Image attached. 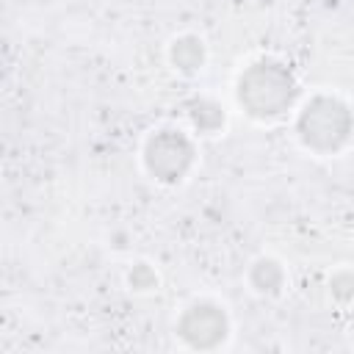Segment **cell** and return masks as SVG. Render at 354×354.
Here are the masks:
<instances>
[{
	"label": "cell",
	"instance_id": "6da1fadb",
	"mask_svg": "<svg viewBox=\"0 0 354 354\" xmlns=\"http://www.w3.org/2000/svg\"><path fill=\"white\" fill-rule=\"evenodd\" d=\"M296 94V77L277 61H257L238 80V102L257 119H274L285 113L293 105Z\"/></svg>",
	"mask_w": 354,
	"mask_h": 354
},
{
	"label": "cell",
	"instance_id": "7a4b0ae2",
	"mask_svg": "<svg viewBox=\"0 0 354 354\" xmlns=\"http://www.w3.org/2000/svg\"><path fill=\"white\" fill-rule=\"evenodd\" d=\"M299 138L315 149V152H335L340 149L351 130H354V116L348 105H343L335 97H315L304 105L296 122Z\"/></svg>",
	"mask_w": 354,
	"mask_h": 354
},
{
	"label": "cell",
	"instance_id": "3957f363",
	"mask_svg": "<svg viewBox=\"0 0 354 354\" xmlns=\"http://www.w3.org/2000/svg\"><path fill=\"white\" fill-rule=\"evenodd\" d=\"M144 163L160 183H177L194 163V144L180 130H158L144 147Z\"/></svg>",
	"mask_w": 354,
	"mask_h": 354
},
{
	"label": "cell",
	"instance_id": "277c9868",
	"mask_svg": "<svg viewBox=\"0 0 354 354\" xmlns=\"http://www.w3.org/2000/svg\"><path fill=\"white\" fill-rule=\"evenodd\" d=\"M177 332L191 348H202V351L216 348L227 337V315L221 307L210 301H199V304H191L180 315Z\"/></svg>",
	"mask_w": 354,
	"mask_h": 354
},
{
	"label": "cell",
	"instance_id": "5b68a950",
	"mask_svg": "<svg viewBox=\"0 0 354 354\" xmlns=\"http://www.w3.org/2000/svg\"><path fill=\"white\" fill-rule=\"evenodd\" d=\"M205 61V44L196 36H180L171 44V64L180 72H196Z\"/></svg>",
	"mask_w": 354,
	"mask_h": 354
},
{
	"label": "cell",
	"instance_id": "8992f818",
	"mask_svg": "<svg viewBox=\"0 0 354 354\" xmlns=\"http://www.w3.org/2000/svg\"><path fill=\"white\" fill-rule=\"evenodd\" d=\"M249 282H252V288L260 290V293H277V290L282 288V282H285V274H282V268H279L277 260L263 257V260H257V263L252 266Z\"/></svg>",
	"mask_w": 354,
	"mask_h": 354
},
{
	"label": "cell",
	"instance_id": "52a82bcc",
	"mask_svg": "<svg viewBox=\"0 0 354 354\" xmlns=\"http://www.w3.org/2000/svg\"><path fill=\"white\" fill-rule=\"evenodd\" d=\"M188 116L199 133H216L224 124V111L213 100H205V97L188 102Z\"/></svg>",
	"mask_w": 354,
	"mask_h": 354
},
{
	"label": "cell",
	"instance_id": "ba28073f",
	"mask_svg": "<svg viewBox=\"0 0 354 354\" xmlns=\"http://www.w3.org/2000/svg\"><path fill=\"white\" fill-rule=\"evenodd\" d=\"M329 290H332V296H335L337 301H351V299H354V274H351V271L335 274L332 282H329Z\"/></svg>",
	"mask_w": 354,
	"mask_h": 354
},
{
	"label": "cell",
	"instance_id": "9c48e42d",
	"mask_svg": "<svg viewBox=\"0 0 354 354\" xmlns=\"http://www.w3.org/2000/svg\"><path fill=\"white\" fill-rule=\"evenodd\" d=\"M155 282H158V277H155V271H152L147 263L133 266V271H130V285H133L136 290H149V288H155Z\"/></svg>",
	"mask_w": 354,
	"mask_h": 354
}]
</instances>
